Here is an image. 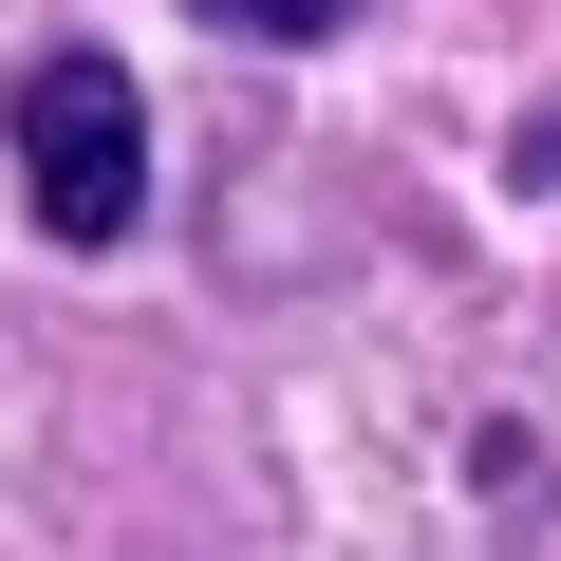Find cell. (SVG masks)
<instances>
[{
  "mask_svg": "<svg viewBox=\"0 0 561 561\" xmlns=\"http://www.w3.org/2000/svg\"><path fill=\"white\" fill-rule=\"evenodd\" d=\"M0 150H20V206L57 243H131V206H150V94H131V57H94V38L20 57Z\"/></svg>",
  "mask_w": 561,
  "mask_h": 561,
  "instance_id": "cell-1",
  "label": "cell"
},
{
  "mask_svg": "<svg viewBox=\"0 0 561 561\" xmlns=\"http://www.w3.org/2000/svg\"><path fill=\"white\" fill-rule=\"evenodd\" d=\"M206 20H225V38H337L356 0H206Z\"/></svg>",
  "mask_w": 561,
  "mask_h": 561,
  "instance_id": "cell-2",
  "label": "cell"
},
{
  "mask_svg": "<svg viewBox=\"0 0 561 561\" xmlns=\"http://www.w3.org/2000/svg\"><path fill=\"white\" fill-rule=\"evenodd\" d=\"M524 187H561V113H542V131H524Z\"/></svg>",
  "mask_w": 561,
  "mask_h": 561,
  "instance_id": "cell-3",
  "label": "cell"
}]
</instances>
